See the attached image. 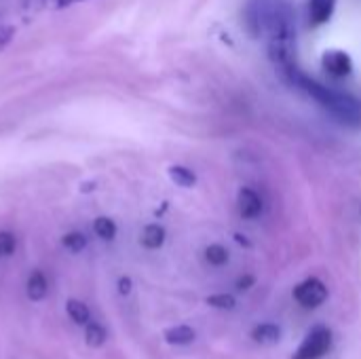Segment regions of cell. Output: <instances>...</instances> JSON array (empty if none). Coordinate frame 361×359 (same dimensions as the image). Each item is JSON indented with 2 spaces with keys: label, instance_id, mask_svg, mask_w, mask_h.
<instances>
[{
  "label": "cell",
  "instance_id": "cell-16",
  "mask_svg": "<svg viewBox=\"0 0 361 359\" xmlns=\"http://www.w3.org/2000/svg\"><path fill=\"white\" fill-rule=\"evenodd\" d=\"M207 305L216 307V309H222V311H231V309H235L237 303H235V298L231 294H214V296L207 298Z\"/></svg>",
  "mask_w": 361,
  "mask_h": 359
},
{
  "label": "cell",
  "instance_id": "cell-17",
  "mask_svg": "<svg viewBox=\"0 0 361 359\" xmlns=\"http://www.w3.org/2000/svg\"><path fill=\"white\" fill-rule=\"evenodd\" d=\"M85 245H87V239H85V235H80V233H70V235H66L63 237V248H68L70 252H82L85 250Z\"/></svg>",
  "mask_w": 361,
  "mask_h": 359
},
{
  "label": "cell",
  "instance_id": "cell-4",
  "mask_svg": "<svg viewBox=\"0 0 361 359\" xmlns=\"http://www.w3.org/2000/svg\"><path fill=\"white\" fill-rule=\"evenodd\" d=\"M322 66L328 74L336 76V78H345L353 72V59L349 53L345 51H338V49H332V51H326L324 57H322Z\"/></svg>",
  "mask_w": 361,
  "mask_h": 359
},
{
  "label": "cell",
  "instance_id": "cell-5",
  "mask_svg": "<svg viewBox=\"0 0 361 359\" xmlns=\"http://www.w3.org/2000/svg\"><path fill=\"white\" fill-rule=\"evenodd\" d=\"M237 209H239V216L243 220H256V218H260V214L264 209L262 197L254 188H247L245 186L237 195Z\"/></svg>",
  "mask_w": 361,
  "mask_h": 359
},
{
  "label": "cell",
  "instance_id": "cell-6",
  "mask_svg": "<svg viewBox=\"0 0 361 359\" xmlns=\"http://www.w3.org/2000/svg\"><path fill=\"white\" fill-rule=\"evenodd\" d=\"M334 8H336V0H309V17L315 25L330 21Z\"/></svg>",
  "mask_w": 361,
  "mask_h": 359
},
{
  "label": "cell",
  "instance_id": "cell-12",
  "mask_svg": "<svg viewBox=\"0 0 361 359\" xmlns=\"http://www.w3.org/2000/svg\"><path fill=\"white\" fill-rule=\"evenodd\" d=\"M66 309H68V315H70V320L74 324H89L91 311H89V307L82 300H68Z\"/></svg>",
  "mask_w": 361,
  "mask_h": 359
},
{
  "label": "cell",
  "instance_id": "cell-8",
  "mask_svg": "<svg viewBox=\"0 0 361 359\" xmlns=\"http://www.w3.org/2000/svg\"><path fill=\"white\" fill-rule=\"evenodd\" d=\"M252 339L260 345H275L281 339V328L275 324H260L252 330Z\"/></svg>",
  "mask_w": 361,
  "mask_h": 359
},
{
  "label": "cell",
  "instance_id": "cell-9",
  "mask_svg": "<svg viewBox=\"0 0 361 359\" xmlns=\"http://www.w3.org/2000/svg\"><path fill=\"white\" fill-rule=\"evenodd\" d=\"M195 330L190 326H176V328H169L165 330V341L169 345H178V347H184V345H190L195 341Z\"/></svg>",
  "mask_w": 361,
  "mask_h": 359
},
{
  "label": "cell",
  "instance_id": "cell-7",
  "mask_svg": "<svg viewBox=\"0 0 361 359\" xmlns=\"http://www.w3.org/2000/svg\"><path fill=\"white\" fill-rule=\"evenodd\" d=\"M47 290H49V284H47V277L40 273V271H34L27 279V286H25V292H27V298L34 300V303H40L44 296H47Z\"/></svg>",
  "mask_w": 361,
  "mask_h": 359
},
{
  "label": "cell",
  "instance_id": "cell-1",
  "mask_svg": "<svg viewBox=\"0 0 361 359\" xmlns=\"http://www.w3.org/2000/svg\"><path fill=\"white\" fill-rule=\"evenodd\" d=\"M281 76L296 87L298 91H302L305 95H309L311 99H315L324 110H328L334 118H338L345 125H361V99H357L351 93L332 89L315 78H311L309 74H305L298 66H292L288 70L281 72Z\"/></svg>",
  "mask_w": 361,
  "mask_h": 359
},
{
  "label": "cell",
  "instance_id": "cell-13",
  "mask_svg": "<svg viewBox=\"0 0 361 359\" xmlns=\"http://www.w3.org/2000/svg\"><path fill=\"white\" fill-rule=\"evenodd\" d=\"M205 260L212 267H224L228 262V250L220 243H212L205 248Z\"/></svg>",
  "mask_w": 361,
  "mask_h": 359
},
{
  "label": "cell",
  "instance_id": "cell-3",
  "mask_svg": "<svg viewBox=\"0 0 361 359\" xmlns=\"http://www.w3.org/2000/svg\"><path fill=\"white\" fill-rule=\"evenodd\" d=\"M294 300L305 309H317L328 300V286L317 277H309L294 288Z\"/></svg>",
  "mask_w": 361,
  "mask_h": 359
},
{
  "label": "cell",
  "instance_id": "cell-20",
  "mask_svg": "<svg viewBox=\"0 0 361 359\" xmlns=\"http://www.w3.org/2000/svg\"><path fill=\"white\" fill-rule=\"evenodd\" d=\"M252 284H254V277H245V279L241 277L237 286H239V290H247V288H250Z\"/></svg>",
  "mask_w": 361,
  "mask_h": 359
},
{
  "label": "cell",
  "instance_id": "cell-11",
  "mask_svg": "<svg viewBox=\"0 0 361 359\" xmlns=\"http://www.w3.org/2000/svg\"><path fill=\"white\" fill-rule=\"evenodd\" d=\"M169 178H171L178 186H182V188H190V186H195V184H197V176H195V171H192V169H188V167H182V165H173V167H169Z\"/></svg>",
  "mask_w": 361,
  "mask_h": 359
},
{
  "label": "cell",
  "instance_id": "cell-2",
  "mask_svg": "<svg viewBox=\"0 0 361 359\" xmlns=\"http://www.w3.org/2000/svg\"><path fill=\"white\" fill-rule=\"evenodd\" d=\"M330 349H332V330L328 326H315L305 336V341L300 343L292 359H322L324 355H328Z\"/></svg>",
  "mask_w": 361,
  "mask_h": 359
},
{
  "label": "cell",
  "instance_id": "cell-14",
  "mask_svg": "<svg viewBox=\"0 0 361 359\" xmlns=\"http://www.w3.org/2000/svg\"><path fill=\"white\" fill-rule=\"evenodd\" d=\"M93 231L99 239H106V241H112L116 237V224L110 218H97L93 224Z\"/></svg>",
  "mask_w": 361,
  "mask_h": 359
},
{
  "label": "cell",
  "instance_id": "cell-19",
  "mask_svg": "<svg viewBox=\"0 0 361 359\" xmlns=\"http://www.w3.org/2000/svg\"><path fill=\"white\" fill-rule=\"evenodd\" d=\"M131 288H133V284H131L129 277H121L118 279V292H121V296H129L131 294Z\"/></svg>",
  "mask_w": 361,
  "mask_h": 359
},
{
  "label": "cell",
  "instance_id": "cell-18",
  "mask_svg": "<svg viewBox=\"0 0 361 359\" xmlns=\"http://www.w3.org/2000/svg\"><path fill=\"white\" fill-rule=\"evenodd\" d=\"M17 248V241H15V235H11L8 231H2L0 233V256H11Z\"/></svg>",
  "mask_w": 361,
  "mask_h": 359
},
{
  "label": "cell",
  "instance_id": "cell-15",
  "mask_svg": "<svg viewBox=\"0 0 361 359\" xmlns=\"http://www.w3.org/2000/svg\"><path fill=\"white\" fill-rule=\"evenodd\" d=\"M85 341L89 347H99L106 343V328L99 324H89L85 330Z\"/></svg>",
  "mask_w": 361,
  "mask_h": 359
},
{
  "label": "cell",
  "instance_id": "cell-21",
  "mask_svg": "<svg viewBox=\"0 0 361 359\" xmlns=\"http://www.w3.org/2000/svg\"><path fill=\"white\" fill-rule=\"evenodd\" d=\"M70 2H76V0H59V4H70Z\"/></svg>",
  "mask_w": 361,
  "mask_h": 359
},
{
  "label": "cell",
  "instance_id": "cell-10",
  "mask_svg": "<svg viewBox=\"0 0 361 359\" xmlns=\"http://www.w3.org/2000/svg\"><path fill=\"white\" fill-rule=\"evenodd\" d=\"M165 243V229L159 224H148L142 233V245L148 250H159Z\"/></svg>",
  "mask_w": 361,
  "mask_h": 359
}]
</instances>
